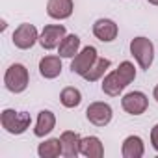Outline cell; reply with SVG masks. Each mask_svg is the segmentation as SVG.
Listing matches in <instances>:
<instances>
[{
	"instance_id": "6da1fadb",
	"label": "cell",
	"mask_w": 158,
	"mask_h": 158,
	"mask_svg": "<svg viewBox=\"0 0 158 158\" xmlns=\"http://www.w3.org/2000/svg\"><path fill=\"white\" fill-rule=\"evenodd\" d=\"M0 125L2 128L11 136L24 134L32 125V115L28 112H15L11 108H6L0 114Z\"/></svg>"
},
{
	"instance_id": "7a4b0ae2",
	"label": "cell",
	"mask_w": 158,
	"mask_h": 158,
	"mask_svg": "<svg viewBox=\"0 0 158 158\" xmlns=\"http://www.w3.org/2000/svg\"><path fill=\"white\" fill-rule=\"evenodd\" d=\"M4 86L10 93H15V95L26 91V88L30 86V73H28L26 65L11 63L4 74Z\"/></svg>"
},
{
	"instance_id": "3957f363",
	"label": "cell",
	"mask_w": 158,
	"mask_h": 158,
	"mask_svg": "<svg viewBox=\"0 0 158 158\" xmlns=\"http://www.w3.org/2000/svg\"><path fill=\"white\" fill-rule=\"evenodd\" d=\"M130 54L134 56L136 63L139 65V69L149 71L152 61H154V45L149 37H134L130 41Z\"/></svg>"
},
{
	"instance_id": "277c9868",
	"label": "cell",
	"mask_w": 158,
	"mask_h": 158,
	"mask_svg": "<svg viewBox=\"0 0 158 158\" xmlns=\"http://www.w3.org/2000/svg\"><path fill=\"white\" fill-rule=\"evenodd\" d=\"M11 41L19 50H28L35 43H39V32H37V28L34 24L23 23V24H19L15 28V32L11 35Z\"/></svg>"
},
{
	"instance_id": "5b68a950",
	"label": "cell",
	"mask_w": 158,
	"mask_h": 158,
	"mask_svg": "<svg viewBox=\"0 0 158 158\" xmlns=\"http://www.w3.org/2000/svg\"><path fill=\"white\" fill-rule=\"evenodd\" d=\"M97 58H99V54H97V48L93 45L80 48V52L71 60V73L78 74V76H84L91 69V65L97 61Z\"/></svg>"
},
{
	"instance_id": "8992f818",
	"label": "cell",
	"mask_w": 158,
	"mask_h": 158,
	"mask_svg": "<svg viewBox=\"0 0 158 158\" xmlns=\"http://www.w3.org/2000/svg\"><path fill=\"white\" fill-rule=\"evenodd\" d=\"M114 117V110L108 102H102V101H95L91 102L88 108H86V119L95 125V127H106L110 125Z\"/></svg>"
},
{
	"instance_id": "52a82bcc",
	"label": "cell",
	"mask_w": 158,
	"mask_h": 158,
	"mask_svg": "<svg viewBox=\"0 0 158 158\" xmlns=\"http://www.w3.org/2000/svg\"><path fill=\"white\" fill-rule=\"evenodd\" d=\"M121 106L130 115H141L149 108V97L143 91H128L121 99Z\"/></svg>"
},
{
	"instance_id": "ba28073f",
	"label": "cell",
	"mask_w": 158,
	"mask_h": 158,
	"mask_svg": "<svg viewBox=\"0 0 158 158\" xmlns=\"http://www.w3.org/2000/svg\"><path fill=\"white\" fill-rule=\"evenodd\" d=\"M65 35H67V30L63 24H47L39 34V45L45 50H54L60 47Z\"/></svg>"
},
{
	"instance_id": "9c48e42d",
	"label": "cell",
	"mask_w": 158,
	"mask_h": 158,
	"mask_svg": "<svg viewBox=\"0 0 158 158\" xmlns=\"http://www.w3.org/2000/svg\"><path fill=\"white\" fill-rule=\"evenodd\" d=\"M119 26L112 19H97L93 23V35L102 43H112L117 39Z\"/></svg>"
},
{
	"instance_id": "30bf717a",
	"label": "cell",
	"mask_w": 158,
	"mask_h": 158,
	"mask_svg": "<svg viewBox=\"0 0 158 158\" xmlns=\"http://www.w3.org/2000/svg\"><path fill=\"white\" fill-rule=\"evenodd\" d=\"M74 2L73 0H48L47 2V15L54 21H65L73 15Z\"/></svg>"
},
{
	"instance_id": "8fae6325",
	"label": "cell",
	"mask_w": 158,
	"mask_h": 158,
	"mask_svg": "<svg viewBox=\"0 0 158 158\" xmlns=\"http://www.w3.org/2000/svg\"><path fill=\"white\" fill-rule=\"evenodd\" d=\"M61 154L65 158H76L78 154H80V134L74 132V130H63L61 136Z\"/></svg>"
},
{
	"instance_id": "7c38bea8",
	"label": "cell",
	"mask_w": 158,
	"mask_h": 158,
	"mask_svg": "<svg viewBox=\"0 0 158 158\" xmlns=\"http://www.w3.org/2000/svg\"><path fill=\"white\" fill-rule=\"evenodd\" d=\"M61 56H43L39 60V74L43 78H47V80H54V78H58L61 74Z\"/></svg>"
},
{
	"instance_id": "4fadbf2b",
	"label": "cell",
	"mask_w": 158,
	"mask_h": 158,
	"mask_svg": "<svg viewBox=\"0 0 158 158\" xmlns=\"http://www.w3.org/2000/svg\"><path fill=\"white\" fill-rule=\"evenodd\" d=\"M56 128V115L50 110H41L37 114L35 119V127H34V136L35 138H45L48 136L52 130Z\"/></svg>"
},
{
	"instance_id": "5bb4252c",
	"label": "cell",
	"mask_w": 158,
	"mask_h": 158,
	"mask_svg": "<svg viewBox=\"0 0 158 158\" xmlns=\"http://www.w3.org/2000/svg\"><path fill=\"white\" fill-rule=\"evenodd\" d=\"M125 88H127V84L119 78L117 71H110V73H106L104 78H102V84H101L102 93L108 95V97H119V95L125 91Z\"/></svg>"
},
{
	"instance_id": "9a60e30c",
	"label": "cell",
	"mask_w": 158,
	"mask_h": 158,
	"mask_svg": "<svg viewBox=\"0 0 158 158\" xmlns=\"http://www.w3.org/2000/svg\"><path fill=\"white\" fill-rule=\"evenodd\" d=\"M121 154L123 158H141L145 154V143L139 136L132 134V136H127L123 139V145H121Z\"/></svg>"
},
{
	"instance_id": "2e32d148",
	"label": "cell",
	"mask_w": 158,
	"mask_h": 158,
	"mask_svg": "<svg viewBox=\"0 0 158 158\" xmlns=\"http://www.w3.org/2000/svg\"><path fill=\"white\" fill-rule=\"evenodd\" d=\"M80 154L86 158H102L104 156V145L101 138L97 136H86L80 141Z\"/></svg>"
},
{
	"instance_id": "e0dca14e",
	"label": "cell",
	"mask_w": 158,
	"mask_h": 158,
	"mask_svg": "<svg viewBox=\"0 0 158 158\" xmlns=\"http://www.w3.org/2000/svg\"><path fill=\"white\" fill-rule=\"evenodd\" d=\"M78 52H80V37L76 34H67L61 39L60 47H58V54L61 58H71L73 60Z\"/></svg>"
},
{
	"instance_id": "ac0fdd59",
	"label": "cell",
	"mask_w": 158,
	"mask_h": 158,
	"mask_svg": "<svg viewBox=\"0 0 158 158\" xmlns=\"http://www.w3.org/2000/svg\"><path fill=\"white\" fill-rule=\"evenodd\" d=\"M110 67H112V61L108 58H97V61L91 65V69L82 78L88 80V82H97V80H101V78H104V74L108 73Z\"/></svg>"
},
{
	"instance_id": "d6986e66",
	"label": "cell",
	"mask_w": 158,
	"mask_h": 158,
	"mask_svg": "<svg viewBox=\"0 0 158 158\" xmlns=\"http://www.w3.org/2000/svg\"><path fill=\"white\" fill-rule=\"evenodd\" d=\"M37 154L41 158H58L61 154V139L60 138H48L37 147Z\"/></svg>"
},
{
	"instance_id": "ffe728a7",
	"label": "cell",
	"mask_w": 158,
	"mask_h": 158,
	"mask_svg": "<svg viewBox=\"0 0 158 158\" xmlns=\"http://www.w3.org/2000/svg\"><path fill=\"white\" fill-rule=\"evenodd\" d=\"M60 102L65 108H76V106H80V102H82V91L78 89V88L67 86V88H63L60 91Z\"/></svg>"
},
{
	"instance_id": "44dd1931",
	"label": "cell",
	"mask_w": 158,
	"mask_h": 158,
	"mask_svg": "<svg viewBox=\"0 0 158 158\" xmlns=\"http://www.w3.org/2000/svg\"><path fill=\"white\" fill-rule=\"evenodd\" d=\"M117 74H119V78L128 86V84H132L134 80H136V67H134V63L132 61H121L119 65H117Z\"/></svg>"
},
{
	"instance_id": "7402d4cb",
	"label": "cell",
	"mask_w": 158,
	"mask_h": 158,
	"mask_svg": "<svg viewBox=\"0 0 158 158\" xmlns=\"http://www.w3.org/2000/svg\"><path fill=\"white\" fill-rule=\"evenodd\" d=\"M151 145H152V149L158 152V123L151 128Z\"/></svg>"
},
{
	"instance_id": "603a6c76",
	"label": "cell",
	"mask_w": 158,
	"mask_h": 158,
	"mask_svg": "<svg viewBox=\"0 0 158 158\" xmlns=\"http://www.w3.org/2000/svg\"><path fill=\"white\" fill-rule=\"evenodd\" d=\"M152 99L158 102V84H156V86H154V89H152Z\"/></svg>"
},
{
	"instance_id": "cb8c5ba5",
	"label": "cell",
	"mask_w": 158,
	"mask_h": 158,
	"mask_svg": "<svg viewBox=\"0 0 158 158\" xmlns=\"http://www.w3.org/2000/svg\"><path fill=\"white\" fill-rule=\"evenodd\" d=\"M149 4H152V6H158V0H147Z\"/></svg>"
}]
</instances>
